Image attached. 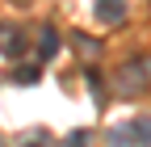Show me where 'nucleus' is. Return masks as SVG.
<instances>
[{"label":"nucleus","mask_w":151,"mask_h":147,"mask_svg":"<svg viewBox=\"0 0 151 147\" xmlns=\"http://www.w3.org/2000/svg\"><path fill=\"white\" fill-rule=\"evenodd\" d=\"M151 84V59H130L118 71V97H139Z\"/></svg>","instance_id":"nucleus-1"},{"label":"nucleus","mask_w":151,"mask_h":147,"mask_svg":"<svg viewBox=\"0 0 151 147\" xmlns=\"http://www.w3.org/2000/svg\"><path fill=\"white\" fill-rule=\"evenodd\" d=\"M21 50H25V30L21 25H0V55L17 59Z\"/></svg>","instance_id":"nucleus-2"},{"label":"nucleus","mask_w":151,"mask_h":147,"mask_svg":"<svg viewBox=\"0 0 151 147\" xmlns=\"http://www.w3.org/2000/svg\"><path fill=\"white\" fill-rule=\"evenodd\" d=\"M97 17L105 25H118L122 17H126V0H97Z\"/></svg>","instance_id":"nucleus-3"},{"label":"nucleus","mask_w":151,"mask_h":147,"mask_svg":"<svg viewBox=\"0 0 151 147\" xmlns=\"http://www.w3.org/2000/svg\"><path fill=\"white\" fill-rule=\"evenodd\" d=\"M126 126H130L134 147H151V118H134V122H126Z\"/></svg>","instance_id":"nucleus-4"},{"label":"nucleus","mask_w":151,"mask_h":147,"mask_svg":"<svg viewBox=\"0 0 151 147\" xmlns=\"http://www.w3.org/2000/svg\"><path fill=\"white\" fill-rule=\"evenodd\" d=\"M59 55V34H55V25H42V59H55Z\"/></svg>","instance_id":"nucleus-5"},{"label":"nucleus","mask_w":151,"mask_h":147,"mask_svg":"<svg viewBox=\"0 0 151 147\" xmlns=\"http://www.w3.org/2000/svg\"><path fill=\"white\" fill-rule=\"evenodd\" d=\"M13 80L17 84H38V80H42V67H38V63H25V67L13 71Z\"/></svg>","instance_id":"nucleus-6"},{"label":"nucleus","mask_w":151,"mask_h":147,"mask_svg":"<svg viewBox=\"0 0 151 147\" xmlns=\"http://www.w3.org/2000/svg\"><path fill=\"white\" fill-rule=\"evenodd\" d=\"M88 88L97 93V105H105V80H101V71H92V67H88Z\"/></svg>","instance_id":"nucleus-7"},{"label":"nucleus","mask_w":151,"mask_h":147,"mask_svg":"<svg viewBox=\"0 0 151 147\" xmlns=\"http://www.w3.org/2000/svg\"><path fill=\"white\" fill-rule=\"evenodd\" d=\"M67 147H88V130H76V135H67Z\"/></svg>","instance_id":"nucleus-8"},{"label":"nucleus","mask_w":151,"mask_h":147,"mask_svg":"<svg viewBox=\"0 0 151 147\" xmlns=\"http://www.w3.org/2000/svg\"><path fill=\"white\" fill-rule=\"evenodd\" d=\"M17 4H29V0H17Z\"/></svg>","instance_id":"nucleus-9"},{"label":"nucleus","mask_w":151,"mask_h":147,"mask_svg":"<svg viewBox=\"0 0 151 147\" xmlns=\"http://www.w3.org/2000/svg\"><path fill=\"white\" fill-rule=\"evenodd\" d=\"M0 147H4V143H0Z\"/></svg>","instance_id":"nucleus-10"}]
</instances>
